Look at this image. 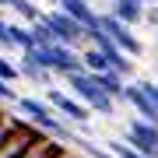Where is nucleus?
<instances>
[{
  "mask_svg": "<svg viewBox=\"0 0 158 158\" xmlns=\"http://www.w3.org/2000/svg\"><path fill=\"white\" fill-rule=\"evenodd\" d=\"M141 88H144L148 95L155 98V106H158V81H141Z\"/></svg>",
  "mask_w": 158,
  "mask_h": 158,
  "instance_id": "22",
  "label": "nucleus"
},
{
  "mask_svg": "<svg viewBox=\"0 0 158 158\" xmlns=\"http://www.w3.org/2000/svg\"><path fill=\"white\" fill-rule=\"evenodd\" d=\"M18 98H21V95L11 88V81H4V77H0V102H18Z\"/></svg>",
  "mask_w": 158,
  "mask_h": 158,
  "instance_id": "20",
  "label": "nucleus"
},
{
  "mask_svg": "<svg viewBox=\"0 0 158 158\" xmlns=\"http://www.w3.org/2000/svg\"><path fill=\"white\" fill-rule=\"evenodd\" d=\"M144 4H158V0H144Z\"/></svg>",
  "mask_w": 158,
  "mask_h": 158,
  "instance_id": "25",
  "label": "nucleus"
},
{
  "mask_svg": "<svg viewBox=\"0 0 158 158\" xmlns=\"http://www.w3.org/2000/svg\"><path fill=\"white\" fill-rule=\"evenodd\" d=\"M127 141L134 148H141L148 158H155L158 155V123H151V119H144V116L130 119L127 123Z\"/></svg>",
  "mask_w": 158,
  "mask_h": 158,
  "instance_id": "6",
  "label": "nucleus"
},
{
  "mask_svg": "<svg viewBox=\"0 0 158 158\" xmlns=\"http://www.w3.org/2000/svg\"><path fill=\"white\" fill-rule=\"evenodd\" d=\"M14 127H18V119H14V116H7L4 109H0V144L11 137V130H14Z\"/></svg>",
  "mask_w": 158,
  "mask_h": 158,
  "instance_id": "19",
  "label": "nucleus"
},
{
  "mask_svg": "<svg viewBox=\"0 0 158 158\" xmlns=\"http://www.w3.org/2000/svg\"><path fill=\"white\" fill-rule=\"evenodd\" d=\"M56 158H81V155H74V151H70V148H63V151H60Z\"/></svg>",
  "mask_w": 158,
  "mask_h": 158,
  "instance_id": "23",
  "label": "nucleus"
},
{
  "mask_svg": "<svg viewBox=\"0 0 158 158\" xmlns=\"http://www.w3.org/2000/svg\"><path fill=\"white\" fill-rule=\"evenodd\" d=\"M95 81H98V85L106 88V91H109V95H113L116 102H123V95H127V77H123L119 70H113V67H109V70L95 74Z\"/></svg>",
  "mask_w": 158,
  "mask_h": 158,
  "instance_id": "12",
  "label": "nucleus"
},
{
  "mask_svg": "<svg viewBox=\"0 0 158 158\" xmlns=\"http://www.w3.org/2000/svg\"><path fill=\"white\" fill-rule=\"evenodd\" d=\"M11 42H14V49H32L35 39H32V25H25V21H11Z\"/></svg>",
  "mask_w": 158,
  "mask_h": 158,
  "instance_id": "15",
  "label": "nucleus"
},
{
  "mask_svg": "<svg viewBox=\"0 0 158 158\" xmlns=\"http://www.w3.org/2000/svg\"><path fill=\"white\" fill-rule=\"evenodd\" d=\"M11 11H14V18H21L25 25L42 21V11L35 7V0H11Z\"/></svg>",
  "mask_w": 158,
  "mask_h": 158,
  "instance_id": "14",
  "label": "nucleus"
},
{
  "mask_svg": "<svg viewBox=\"0 0 158 158\" xmlns=\"http://www.w3.org/2000/svg\"><path fill=\"white\" fill-rule=\"evenodd\" d=\"M39 137H42V130H39V127H32V123H25V119H18V127L11 130V137L0 144V158H18L28 144L39 141Z\"/></svg>",
  "mask_w": 158,
  "mask_h": 158,
  "instance_id": "7",
  "label": "nucleus"
},
{
  "mask_svg": "<svg viewBox=\"0 0 158 158\" xmlns=\"http://www.w3.org/2000/svg\"><path fill=\"white\" fill-rule=\"evenodd\" d=\"M0 77H4V81H11V85L21 77V67H18L11 56H4V49H0Z\"/></svg>",
  "mask_w": 158,
  "mask_h": 158,
  "instance_id": "18",
  "label": "nucleus"
},
{
  "mask_svg": "<svg viewBox=\"0 0 158 158\" xmlns=\"http://www.w3.org/2000/svg\"><path fill=\"white\" fill-rule=\"evenodd\" d=\"M67 85H70V91H74L81 102H85L91 113H98V116H113V113H116V98L95 81V74H91V70L67 74Z\"/></svg>",
  "mask_w": 158,
  "mask_h": 158,
  "instance_id": "2",
  "label": "nucleus"
},
{
  "mask_svg": "<svg viewBox=\"0 0 158 158\" xmlns=\"http://www.w3.org/2000/svg\"><path fill=\"white\" fill-rule=\"evenodd\" d=\"M144 21L151 25V28H158V4H148L144 7Z\"/></svg>",
  "mask_w": 158,
  "mask_h": 158,
  "instance_id": "21",
  "label": "nucleus"
},
{
  "mask_svg": "<svg viewBox=\"0 0 158 158\" xmlns=\"http://www.w3.org/2000/svg\"><path fill=\"white\" fill-rule=\"evenodd\" d=\"M144 0H113L109 4V11H113L119 21H127V25H137V21H144Z\"/></svg>",
  "mask_w": 158,
  "mask_h": 158,
  "instance_id": "11",
  "label": "nucleus"
},
{
  "mask_svg": "<svg viewBox=\"0 0 158 158\" xmlns=\"http://www.w3.org/2000/svg\"><path fill=\"white\" fill-rule=\"evenodd\" d=\"M98 25H102L109 35H113V42H116L123 53H130V56H141V53H144V42L134 35V25L119 21L113 11H102V14H98Z\"/></svg>",
  "mask_w": 158,
  "mask_h": 158,
  "instance_id": "5",
  "label": "nucleus"
},
{
  "mask_svg": "<svg viewBox=\"0 0 158 158\" xmlns=\"http://www.w3.org/2000/svg\"><path fill=\"white\" fill-rule=\"evenodd\" d=\"M14 106H18V113L28 119L32 127H39L42 134H49V137H56L60 144L70 137V130H74V127H70L67 119H63L56 109L49 106V98H32V95H21Z\"/></svg>",
  "mask_w": 158,
  "mask_h": 158,
  "instance_id": "1",
  "label": "nucleus"
},
{
  "mask_svg": "<svg viewBox=\"0 0 158 158\" xmlns=\"http://www.w3.org/2000/svg\"><path fill=\"white\" fill-rule=\"evenodd\" d=\"M106 148H109V151H113L116 158H148L141 148H134L130 141H106Z\"/></svg>",
  "mask_w": 158,
  "mask_h": 158,
  "instance_id": "16",
  "label": "nucleus"
},
{
  "mask_svg": "<svg viewBox=\"0 0 158 158\" xmlns=\"http://www.w3.org/2000/svg\"><path fill=\"white\" fill-rule=\"evenodd\" d=\"M81 60H85V70H91V74L109 70V56L98 49V46H85V49H81Z\"/></svg>",
  "mask_w": 158,
  "mask_h": 158,
  "instance_id": "13",
  "label": "nucleus"
},
{
  "mask_svg": "<svg viewBox=\"0 0 158 158\" xmlns=\"http://www.w3.org/2000/svg\"><path fill=\"white\" fill-rule=\"evenodd\" d=\"M123 102L130 109H134L137 116H144V119H151V123H158V106H155V98L148 95V91L141 88V81H134V85H127V95Z\"/></svg>",
  "mask_w": 158,
  "mask_h": 158,
  "instance_id": "8",
  "label": "nucleus"
},
{
  "mask_svg": "<svg viewBox=\"0 0 158 158\" xmlns=\"http://www.w3.org/2000/svg\"><path fill=\"white\" fill-rule=\"evenodd\" d=\"M18 67H21V77H28L32 85H39V88H53V70H49V67H42L39 60H32L28 53H21Z\"/></svg>",
  "mask_w": 158,
  "mask_h": 158,
  "instance_id": "10",
  "label": "nucleus"
},
{
  "mask_svg": "<svg viewBox=\"0 0 158 158\" xmlns=\"http://www.w3.org/2000/svg\"><path fill=\"white\" fill-rule=\"evenodd\" d=\"M46 18V25L53 28V35H56V42H67V46H74V49H81V46H88V28L77 21V18H70L67 11H46L42 14Z\"/></svg>",
  "mask_w": 158,
  "mask_h": 158,
  "instance_id": "3",
  "label": "nucleus"
},
{
  "mask_svg": "<svg viewBox=\"0 0 158 158\" xmlns=\"http://www.w3.org/2000/svg\"><path fill=\"white\" fill-rule=\"evenodd\" d=\"M4 7H11V0H0V11H4Z\"/></svg>",
  "mask_w": 158,
  "mask_h": 158,
  "instance_id": "24",
  "label": "nucleus"
},
{
  "mask_svg": "<svg viewBox=\"0 0 158 158\" xmlns=\"http://www.w3.org/2000/svg\"><path fill=\"white\" fill-rule=\"evenodd\" d=\"M155 158H158V155H155Z\"/></svg>",
  "mask_w": 158,
  "mask_h": 158,
  "instance_id": "26",
  "label": "nucleus"
},
{
  "mask_svg": "<svg viewBox=\"0 0 158 158\" xmlns=\"http://www.w3.org/2000/svg\"><path fill=\"white\" fill-rule=\"evenodd\" d=\"M56 7L67 11L70 18H77L85 28H95V25H98V14H102L98 7H91V0H56Z\"/></svg>",
  "mask_w": 158,
  "mask_h": 158,
  "instance_id": "9",
  "label": "nucleus"
},
{
  "mask_svg": "<svg viewBox=\"0 0 158 158\" xmlns=\"http://www.w3.org/2000/svg\"><path fill=\"white\" fill-rule=\"evenodd\" d=\"M32 39H35V46H49V42H56V35H53V28L46 25V18L32 25Z\"/></svg>",
  "mask_w": 158,
  "mask_h": 158,
  "instance_id": "17",
  "label": "nucleus"
},
{
  "mask_svg": "<svg viewBox=\"0 0 158 158\" xmlns=\"http://www.w3.org/2000/svg\"><path fill=\"white\" fill-rule=\"evenodd\" d=\"M46 98H49V106L56 109V113L67 119L70 127H77V130H85L88 127V119H91V109L85 106V102H81L77 95H67V91H60V88H46Z\"/></svg>",
  "mask_w": 158,
  "mask_h": 158,
  "instance_id": "4",
  "label": "nucleus"
}]
</instances>
